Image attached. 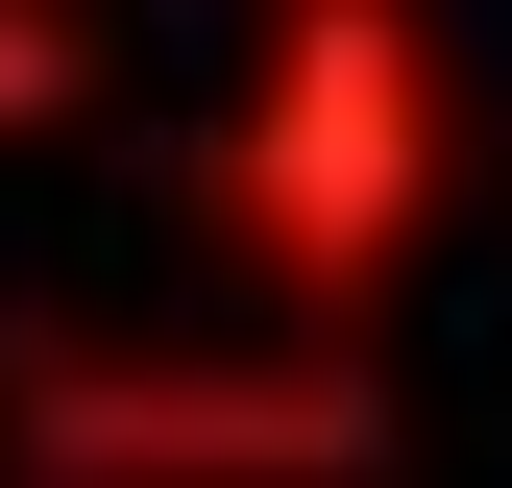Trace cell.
Returning a JSON list of instances; mask_svg holds the SVG:
<instances>
[{
  "label": "cell",
  "mask_w": 512,
  "mask_h": 488,
  "mask_svg": "<svg viewBox=\"0 0 512 488\" xmlns=\"http://www.w3.org/2000/svg\"><path fill=\"white\" fill-rule=\"evenodd\" d=\"M98 122V0H0V147Z\"/></svg>",
  "instance_id": "cell-3"
},
{
  "label": "cell",
  "mask_w": 512,
  "mask_h": 488,
  "mask_svg": "<svg viewBox=\"0 0 512 488\" xmlns=\"http://www.w3.org/2000/svg\"><path fill=\"white\" fill-rule=\"evenodd\" d=\"M439 196H464V74H439V25L415 0H269V49H244V98L196 147V220H220L244 318L366 342L415 293Z\"/></svg>",
  "instance_id": "cell-1"
},
{
  "label": "cell",
  "mask_w": 512,
  "mask_h": 488,
  "mask_svg": "<svg viewBox=\"0 0 512 488\" xmlns=\"http://www.w3.org/2000/svg\"><path fill=\"white\" fill-rule=\"evenodd\" d=\"M0 488H391L366 342H0Z\"/></svg>",
  "instance_id": "cell-2"
}]
</instances>
